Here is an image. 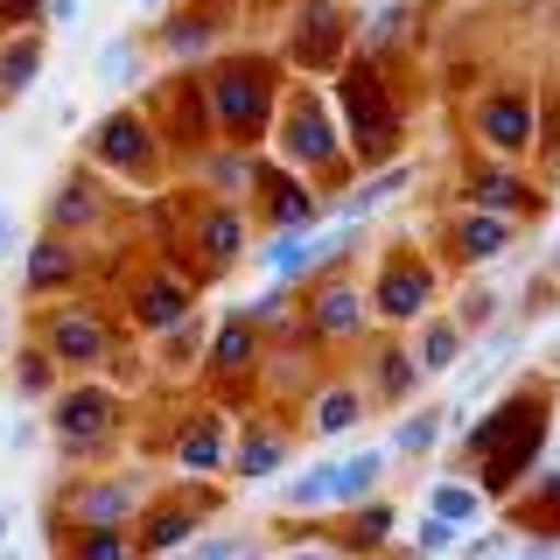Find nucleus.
I'll return each instance as SVG.
<instances>
[{"label":"nucleus","instance_id":"nucleus-1","mask_svg":"<svg viewBox=\"0 0 560 560\" xmlns=\"http://www.w3.org/2000/svg\"><path fill=\"white\" fill-rule=\"evenodd\" d=\"M547 442V399H504V407H490L477 428H469V455L483 463V490H512L525 469H533V448Z\"/></svg>","mask_w":560,"mask_h":560},{"label":"nucleus","instance_id":"nucleus-2","mask_svg":"<svg viewBox=\"0 0 560 560\" xmlns=\"http://www.w3.org/2000/svg\"><path fill=\"white\" fill-rule=\"evenodd\" d=\"M113 428H119V399H113V393H98V385H78V393H63V399H57V442H63V455L98 448Z\"/></svg>","mask_w":560,"mask_h":560},{"label":"nucleus","instance_id":"nucleus-3","mask_svg":"<svg viewBox=\"0 0 560 560\" xmlns=\"http://www.w3.org/2000/svg\"><path fill=\"white\" fill-rule=\"evenodd\" d=\"M210 113H218L224 133H259V127H267V78H259L253 63L218 70V84H210Z\"/></svg>","mask_w":560,"mask_h":560},{"label":"nucleus","instance_id":"nucleus-4","mask_svg":"<svg viewBox=\"0 0 560 560\" xmlns=\"http://www.w3.org/2000/svg\"><path fill=\"white\" fill-rule=\"evenodd\" d=\"M343 105H350V133H358V154L393 148L399 119H393V98H385V84L372 78V70H358V78L343 84Z\"/></svg>","mask_w":560,"mask_h":560},{"label":"nucleus","instance_id":"nucleus-5","mask_svg":"<svg viewBox=\"0 0 560 560\" xmlns=\"http://www.w3.org/2000/svg\"><path fill=\"white\" fill-rule=\"evenodd\" d=\"M98 162L105 168H119V175H148V162H154V133H148V119L140 113H113L98 127Z\"/></svg>","mask_w":560,"mask_h":560},{"label":"nucleus","instance_id":"nucleus-6","mask_svg":"<svg viewBox=\"0 0 560 560\" xmlns=\"http://www.w3.org/2000/svg\"><path fill=\"white\" fill-rule=\"evenodd\" d=\"M428 294H434V280L420 273V267H385V280L372 288V308L393 315V323H407V315L428 308Z\"/></svg>","mask_w":560,"mask_h":560},{"label":"nucleus","instance_id":"nucleus-7","mask_svg":"<svg viewBox=\"0 0 560 560\" xmlns=\"http://www.w3.org/2000/svg\"><path fill=\"white\" fill-rule=\"evenodd\" d=\"M477 133L490 140V148L518 154L525 140H533V105H525V98H483V113H477Z\"/></svg>","mask_w":560,"mask_h":560},{"label":"nucleus","instance_id":"nucleus-8","mask_svg":"<svg viewBox=\"0 0 560 560\" xmlns=\"http://www.w3.org/2000/svg\"><path fill=\"white\" fill-rule=\"evenodd\" d=\"M49 358L57 364H98L105 358V329L92 315H57V323H49Z\"/></svg>","mask_w":560,"mask_h":560},{"label":"nucleus","instance_id":"nucleus-9","mask_svg":"<svg viewBox=\"0 0 560 560\" xmlns=\"http://www.w3.org/2000/svg\"><path fill=\"white\" fill-rule=\"evenodd\" d=\"M288 154L294 162H329V154H337V119H329L323 105H302V113L288 119Z\"/></svg>","mask_w":560,"mask_h":560},{"label":"nucleus","instance_id":"nucleus-10","mask_svg":"<svg viewBox=\"0 0 560 560\" xmlns=\"http://www.w3.org/2000/svg\"><path fill=\"white\" fill-rule=\"evenodd\" d=\"M70 280H78V253H70L63 245V232H49V238H35L28 245V294L35 288H70Z\"/></svg>","mask_w":560,"mask_h":560},{"label":"nucleus","instance_id":"nucleus-11","mask_svg":"<svg viewBox=\"0 0 560 560\" xmlns=\"http://www.w3.org/2000/svg\"><path fill=\"white\" fill-rule=\"evenodd\" d=\"M259 183H267V218H259V224H273V232H308V224H315V197H308V189L280 183V175H267V168H259Z\"/></svg>","mask_w":560,"mask_h":560},{"label":"nucleus","instance_id":"nucleus-12","mask_svg":"<svg viewBox=\"0 0 560 560\" xmlns=\"http://www.w3.org/2000/svg\"><path fill=\"white\" fill-rule=\"evenodd\" d=\"M294 57H302V63H329V57H337V0H308V8H302Z\"/></svg>","mask_w":560,"mask_h":560},{"label":"nucleus","instance_id":"nucleus-13","mask_svg":"<svg viewBox=\"0 0 560 560\" xmlns=\"http://www.w3.org/2000/svg\"><path fill=\"white\" fill-rule=\"evenodd\" d=\"M35 78H43V35L22 28L8 49H0V98H22Z\"/></svg>","mask_w":560,"mask_h":560},{"label":"nucleus","instance_id":"nucleus-14","mask_svg":"<svg viewBox=\"0 0 560 560\" xmlns=\"http://www.w3.org/2000/svg\"><path fill=\"white\" fill-rule=\"evenodd\" d=\"M98 218V189H92V168H78L70 183L57 189V203H49V232H84V224Z\"/></svg>","mask_w":560,"mask_h":560},{"label":"nucleus","instance_id":"nucleus-15","mask_svg":"<svg viewBox=\"0 0 560 560\" xmlns=\"http://www.w3.org/2000/svg\"><path fill=\"white\" fill-rule=\"evenodd\" d=\"M455 245H463V259H498L504 245H512V218H504V210H469V218L455 224Z\"/></svg>","mask_w":560,"mask_h":560},{"label":"nucleus","instance_id":"nucleus-16","mask_svg":"<svg viewBox=\"0 0 560 560\" xmlns=\"http://www.w3.org/2000/svg\"><path fill=\"white\" fill-rule=\"evenodd\" d=\"M175 469H183V477H210V469H224V434H218V420L183 428V442H175Z\"/></svg>","mask_w":560,"mask_h":560},{"label":"nucleus","instance_id":"nucleus-17","mask_svg":"<svg viewBox=\"0 0 560 560\" xmlns=\"http://www.w3.org/2000/svg\"><path fill=\"white\" fill-rule=\"evenodd\" d=\"M253 315H224V329H218V343H210V364H218V372H245V364L259 358V337H253Z\"/></svg>","mask_w":560,"mask_h":560},{"label":"nucleus","instance_id":"nucleus-18","mask_svg":"<svg viewBox=\"0 0 560 560\" xmlns=\"http://www.w3.org/2000/svg\"><path fill=\"white\" fill-rule=\"evenodd\" d=\"M358 323H364V294L358 288H329L323 302H315V315H308V329H315V337H329V343L350 337Z\"/></svg>","mask_w":560,"mask_h":560},{"label":"nucleus","instance_id":"nucleus-19","mask_svg":"<svg viewBox=\"0 0 560 560\" xmlns=\"http://www.w3.org/2000/svg\"><path fill=\"white\" fill-rule=\"evenodd\" d=\"M280 463H288V442H280V434L267 428V434H245V442H238V455H232V469H238V477L245 483H267V477H280Z\"/></svg>","mask_w":560,"mask_h":560},{"label":"nucleus","instance_id":"nucleus-20","mask_svg":"<svg viewBox=\"0 0 560 560\" xmlns=\"http://www.w3.org/2000/svg\"><path fill=\"white\" fill-rule=\"evenodd\" d=\"M385 463H393L385 448H364V455H350V463H337V504H358V498H372V490H378V477H385Z\"/></svg>","mask_w":560,"mask_h":560},{"label":"nucleus","instance_id":"nucleus-21","mask_svg":"<svg viewBox=\"0 0 560 560\" xmlns=\"http://www.w3.org/2000/svg\"><path fill=\"white\" fill-rule=\"evenodd\" d=\"M133 512V483H84L78 490V518L84 525H119Z\"/></svg>","mask_w":560,"mask_h":560},{"label":"nucleus","instance_id":"nucleus-22","mask_svg":"<svg viewBox=\"0 0 560 560\" xmlns=\"http://www.w3.org/2000/svg\"><path fill=\"white\" fill-rule=\"evenodd\" d=\"M483 490L477 483H455V477H442V483H428V512H442V518H455V525H477L483 518Z\"/></svg>","mask_w":560,"mask_h":560},{"label":"nucleus","instance_id":"nucleus-23","mask_svg":"<svg viewBox=\"0 0 560 560\" xmlns=\"http://www.w3.org/2000/svg\"><path fill=\"white\" fill-rule=\"evenodd\" d=\"M463 358V323H434L428 337L413 343V364H420V378H434V372H448V364Z\"/></svg>","mask_w":560,"mask_h":560},{"label":"nucleus","instance_id":"nucleus-24","mask_svg":"<svg viewBox=\"0 0 560 560\" xmlns=\"http://www.w3.org/2000/svg\"><path fill=\"white\" fill-rule=\"evenodd\" d=\"M323 504H337V463H315L288 483V512H323Z\"/></svg>","mask_w":560,"mask_h":560},{"label":"nucleus","instance_id":"nucleus-25","mask_svg":"<svg viewBox=\"0 0 560 560\" xmlns=\"http://www.w3.org/2000/svg\"><path fill=\"white\" fill-rule=\"evenodd\" d=\"M469 203H477V210H504V218H512V210H525L533 197H525V189L512 183V175L483 168V175H469Z\"/></svg>","mask_w":560,"mask_h":560},{"label":"nucleus","instance_id":"nucleus-26","mask_svg":"<svg viewBox=\"0 0 560 560\" xmlns=\"http://www.w3.org/2000/svg\"><path fill=\"white\" fill-rule=\"evenodd\" d=\"M413 385H420V364L407 358V350H385V358H378V399H385V407H399Z\"/></svg>","mask_w":560,"mask_h":560},{"label":"nucleus","instance_id":"nucleus-27","mask_svg":"<svg viewBox=\"0 0 560 560\" xmlns=\"http://www.w3.org/2000/svg\"><path fill=\"white\" fill-rule=\"evenodd\" d=\"M434 442H442V413H407L399 420V434H393V455H434Z\"/></svg>","mask_w":560,"mask_h":560},{"label":"nucleus","instance_id":"nucleus-28","mask_svg":"<svg viewBox=\"0 0 560 560\" xmlns=\"http://www.w3.org/2000/svg\"><path fill=\"white\" fill-rule=\"evenodd\" d=\"M407 183H413V168H385L378 183H358V189H350V203H343V210H350V218H364V210L393 203V197H399V189H407Z\"/></svg>","mask_w":560,"mask_h":560},{"label":"nucleus","instance_id":"nucleus-29","mask_svg":"<svg viewBox=\"0 0 560 560\" xmlns=\"http://www.w3.org/2000/svg\"><path fill=\"white\" fill-rule=\"evenodd\" d=\"M238 224H245V218H238V210H210V218H203V253H210V259H218V267H224V259H232V253H238V238H245V232H238Z\"/></svg>","mask_w":560,"mask_h":560},{"label":"nucleus","instance_id":"nucleus-30","mask_svg":"<svg viewBox=\"0 0 560 560\" xmlns=\"http://www.w3.org/2000/svg\"><path fill=\"white\" fill-rule=\"evenodd\" d=\"M133 315H140L148 329H168L175 315H183V288H175V280H162V288H148V294L133 302Z\"/></svg>","mask_w":560,"mask_h":560},{"label":"nucleus","instance_id":"nucleus-31","mask_svg":"<svg viewBox=\"0 0 560 560\" xmlns=\"http://www.w3.org/2000/svg\"><path fill=\"white\" fill-rule=\"evenodd\" d=\"M399 28H407V0H385L378 22H364V57H385L399 43Z\"/></svg>","mask_w":560,"mask_h":560},{"label":"nucleus","instance_id":"nucleus-32","mask_svg":"<svg viewBox=\"0 0 560 560\" xmlns=\"http://www.w3.org/2000/svg\"><path fill=\"white\" fill-rule=\"evenodd\" d=\"M98 78H105V84H133V78H140V49H133V35H113V43H105Z\"/></svg>","mask_w":560,"mask_h":560},{"label":"nucleus","instance_id":"nucleus-33","mask_svg":"<svg viewBox=\"0 0 560 560\" xmlns=\"http://www.w3.org/2000/svg\"><path fill=\"white\" fill-rule=\"evenodd\" d=\"M49 350H22V358H14V399H35V393H49Z\"/></svg>","mask_w":560,"mask_h":560},{"label":"nucleus","instance_id":"nucleus-34","mask_svg":"<svg viewBox=\"0 0 560 560\" xmlns=\"http://www.w3.org/2000/svg\"><path fill=\"white\" fill-rule=\"evenodd\" d=\"M455 539H463V525H455V518H442V512H428V518L413 525V547H420V553H448Z\"/></svg>","mask_w":560,"mask_h":560},{"label":"nucleus","instance_id":"nucleus-35","mask_svg":"<svg viewBox=\"0 0 560 560\" xmlns=\"http://www.w3.org/2000/svg\"><path fill=\"white\" fill-rule=\"evenodd\" d=\"M78 553L84 560H113V553H127V533H119V525H84Z\"/></svg>","mask_w":560,"mask_h":560},{"label":"nucleus","instance_id":"nucleus-36","mask_svg":"<svg viewBox=\"0 0 560 560\" xmlns=\"http://www.w3.org/2000/svg\"><path fill=\"white\" fill-rule=\"evenodd\" d=\"M350 420H358V393H329L323 407H315V428H323V434H343Z\"/></svg>","mask_w":560,"mask_h":560},{"label":"nucleus","instance_id":"nucleus-37","mask_svg":"<svg viewBox=\"0 0 560 560\" xmlns=\"http://www.w3.org/2000/svg\"><path fill=\"white\" fill-rule=\"evenodd\" d=\"M189 533H197V518H189V512H168V518H154L140 539H148V547H183Z\"/></svg>","mask_w":560,"mask_h":560},{"label":"nucleus","instance_id":"nucleus-38","mask_svg":"<svg viewBox=\"0 0 560 560\" xmlns=\"http://www.w3.org/2000/svg\"><path fill=\"white\" fill-rule=\"evenodd\" d=\"M358 539H364V547L393 539V504H358Z\"/></svg>","mask_w":560,"mask_h":560},{"label":"nucleus","instance_id":"nucleus-39","mask_svg":"<svg viewBox=\"0 0 560 560\" xmlns=\"http://www.w3.org/2000/svg\"><path fill=\"white\" fill-rule=\"evenodd\" d=\"M203 43H210V22H203V14H189V22L168 28V49H175V57H197Z\"/></svg>","mask_w":560,"mask_h":560},{"label":"nucleus","instance_id":"nucleus-40","mask_svg":"<svg viewBox=\"0 0 560 560\" xmlns=\"http://www.w3.org/2000/svg\"><path fill=\"white\" fill-rule=\"evenodd\" d=\"M245 315H253V323H259V329H273V323H280V315H288V280H273V288H267V294H259V302H253V308H245Z\"/></svg>","mask_w":560,"mask_h":560},{"label":"nucleus","instance_id":"nucleus-41","mask_svg":"<svg viewBox=\"0 0 560 560\" xmlns=\"http://www.w3.org/2000/svg\"><path fill=\"white\" fill-rule=\"evenodd\" d=\"M498 315V288H469L463 294V323H490Z\"/></svg>","mask_w":560,"mask_h":560},{"label":"nucleus","instance_id":"nucleus-42","mask_svg":"<svg viewBox=\"0 0 560 560\" xmlns=\"http://www.w3.org/2000/svg\"><path fill=\"white\" fill-rule=\"evenodd\" d=\"M245 175H253V168H245L238 154H218V162H210V183H218V189H245Z\"/></svg>","mask_w":560,"mask_h":560},{"label":"nucleus","instance_id":"nucleus-43","mask_svg":"<svg viewBox=\"0 0 560 560\" xmlns=\"http://www.w3.org/2000/svg\"><path fill=\"white\" fill-rule=\"evenodd\" d=\"M0 22H8V28H35V22H43V0H0Z\"/></svg>","mask_w":560,"mask_h":560},{"label":"nucleus","instance_id":"nucleus-44","mask_svg":"<svg viewBox=\"0 0 560 560\" xmlns=\"http://www.w3.org/2000/svg\"><path fill=\"white\" fill-rule=\"evenodd\" d=\"M78 8H84V0H43V22L63 28V22H78Z\"/></svg>","mask_w":560,"mask_h":560},{"label":"nucleus","instance_id":"nucleus-45","mask_svg":"<svg viewBox=\"0 0 560 560\" xmlns=\"http://www.w3.org/2000/svg\"><path fill=\"white\" fill-rule=\"evenodd\" d=\"M539 498H547L553 512H560V469H553V477H539Z\"/></svg>","mask_w":560,"mask_h":560},{"label":"nucleus","instance_id":"nucleus-46","mask_svg":"<svg viewBox=\"0 0 560 560\" xmlns=\"http://www.w3.org/2000/svg\"><path fill=\"white\" fill-rule=\"evenodd\" d=\"M14 245V218H8V203H0V253Z\"/></svg>","mask_w":560,"mask_h":560},{"label":"nucleus","instance_id":"nucleus-47","mask_svg":"<svg viewBox=\"0 0 560 560\" xmlns=\"http://www.w3.org/2000/svg\"><path fill=\"white\" fill-rule=\"evenodd\" d=\"M0 547H8V512H0Z\"/></svg>","mask_w":560,"mask_h":560},{"label":"nucleus","instance_id":"nucleus-48","mask_svg":"<svg viewBox=\"0 0 560 560\" xmlns=\"http://www.w3.org/2000/svg\"><path fill=\"white\" fill-rule=\"evenodd\" d=\"M140 8H162V0H140Z\"/></svg>","mask_w":560,"mask_h":560}]
</instances>
